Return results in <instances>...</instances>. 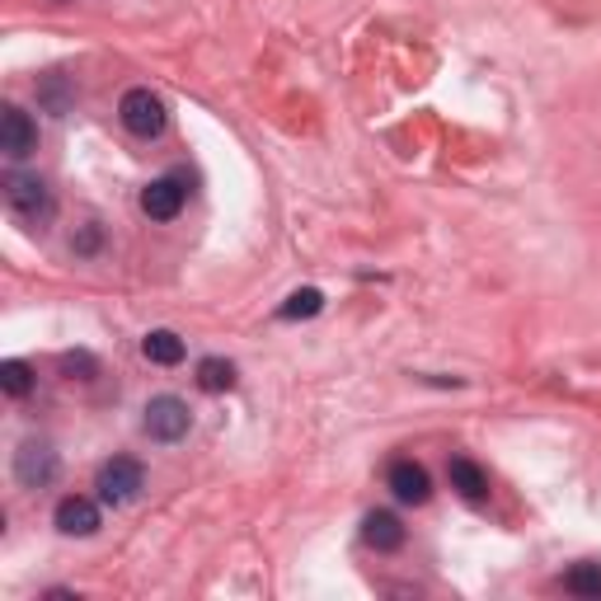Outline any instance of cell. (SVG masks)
Masks as SVG:
<instances>
[{
	"mask_svg": "<svg viewBox=\"0 0 601 601\" xmlns=\"http://www.w3.org/2000/svg\"><path fill=\"white\" fill-rule=\"evenodd\" d=\"M61 372H67V376L81 372V381H90V376H94V357L90 353H67V357H61Z\"/></svg>",
	"mask_w": 601,
	"mask_h": 601,
	"instance_id": "obj_18",
	"label": "cell"
},
{
	"mask_svg": "<svg viewBox=\"0 0 601 601\" xmlns=\"http://www.w3.org/2000/svg\"><path fill=\"white\" fill-rule=\"evenodd\" d=\"M188 428H193V414H188V404L179 394H155L146 404V437L179 441V437H188Z\"/></svg>",
	"mask_w": 601,
	"mask_h": 601,
	"instance_id": "obj_2",
	"label": "cell"
},
{
	"mask_svg": "<svg viewBox=\"0 0 601 601\" xmlns=\"http://www.w3.org/2000/svg\"><path fill=\"white\" fill-rule=\"evenodd\" d=\"M325 310V292H315V287H300V292H292L287 300H282V320H315V315Z\"/></svg>",
	"mask_w": 601,
	"mask_h": 601,
	"instance_id": "obj_14",
	"label": "cell"
},
{
	"mask_svg": "<svg viewBox=\"0 0 601 601\" xmlns=\"http://www.w3.org/2000/svg\"><path fill=\"white\" fill-rule=\"evenodd\" d=\"M57 531L61 535H94V531H99V508H94L90 498H81V494L61 498L57 503Z\"/></svg>",
	"mask_w": 601,
	"mask_h": 601,
	"instance_id": "obj_9",
	"label": "cell"
},
{
	"mask_svg": "<svg viewBox=\"0 0 601 601\" xmlns=\"http://www.w3.org/2000/svg\"><path fill=\"white\" fill-rule=\"evenodd\" d=\"M184 198H188L184 179H174V174H165V179L146 184V193H141V212H146L151 221H174V216L184 212Z\"/></svg>",
	"mask_w": 601,
	"mask_h": 601,
	"instance_id": "obj_7",
	"label": "cell"
},
{
	"mask_svg": "<svg viewBox=\"0 0 601 601\" xmlns=\"http://www.w3.org/2000/svg\"><path fill=\"white\" fill-rule=\"evenodd\" d=\"M141 353H146V362H155V367H179L184 339L174 334V329H151V334L141 339Z\"/></svg>",
	"mask_w": 601,
	"mask_h": 601,
	"instance_id": "obj_12",
	"label": "cell"
},
{
	"mask_svg": "<svg viewBox=\"0 0 601 601\" xmlns=\"http://www.w3.org/2000/svg\"><path fill=\"white\" fill-rule=\"evenodd\" d=\"M386 484H390V494L400 498V503H428L433 498V480H428V470H423L419 461H394L390 474H386Z\"/></svg>",
	"mask_w": 601,
	"mask_h": 601,
	"instance_id": "obj_8",
	"label": "cell"
},
{
	"mask_svg": "<svg viewBox=\"0 0 601 601\" xmlns=\"http://www.w3.org/2000/svg\"><path fill=\"white\" fill-rule=\"evenodd\" d=\"M118 118H122V128H128L132 137H146V141L165 132V104H161V94H151V90H128V94H122Z\"/></svg>",
	"mask_w": 601,
	"mask_h": 601,
	"instance_id": "obj_1",
	"label": "cell"
},
{
	"mask_svg": "<svg viewBox=\"0 0 601 601\" xmlns=\"http://www.w3.org/2000/svg\"><path fill=\"white\" fill-rule=\"evenodd\" d=\"M198 386L212 390V394L231 390V386H235V362H226V357H202V362H198Z\"/></svg>",
	"mask_w": 601,
	"mask_h": 601,
	"instance_id": "obj_13",
	"label": "cell"
},
{
	"mask_svg": "<svg viewBox=\"0 0 601 601\" xmlns=\"http://www.w3.org/2000/svg\"><path fill=\"white\" fill-rule=\"evenodd\" d=\"M141 484H146V470H141V461H132V456H114V461L99 470V498L114 503V508L132 503L141 494Z\"/></svg>",
	"mask_w": 601,
	"mask_h": 601,
	"instance_id": "obj_3",
	"label": "cell"
},
{
	"mask_svg": "<svg viewBox=\"0 0 601 601\" xmlns=\"http://www.w3.org/2000/svg\"><path fill=\"white\" fill-rule=\"evenodd\" d=\"M5 198L10 208L28 216V221H47L52 216V193H47V184L38 179V174H10L5 179Z\"/></svg>",
	"mask_w": 601,
	"mask_h": 601,
	"instance_id": "obj_4",
	"label": "cell"
},
{
	"mask_svg": "<svg viewBox=\"0 0 601 601\" xmlns=\"http://www.w3.org/2000/svg\"><path fill=\"white\" fill-rule=\"evenodd\" d=\"M447 480H451V488L461 494L466 503H484L488 498V474L470 461V456H456V461L447 466Z\"/></svg>",
	"mask_w": 601,
	"mask_h": 601,
	"instance_id": "obj_10",
	"label": "cell"
},
{
	"mask_svg": "<svg viewBox=\"0 0 601 601\" xmlns=\"http://www.w3.org/2000/svg\"><path fill=\"white\" fill-rule=\"evenodd\" d=\"M43 104L52 108V114H67V104H71V90H67V81H61V75H52V81L43 85Z\"/></svg>",
	"mask_w": 601,
	"mask_h": 601,
	"instance_id": "obj_17",
	"label": "cell"
},
{
	"mask_svg": "<svg viewBox=\"0 0 601 601\" xmlns=\"http://www.w3.org/2000/svg\"><path fill=\"white\" fill-rule=\"evenodd\" d=\"M564 588L574 597H601V564H574L564 578Z\"/></svg>",
	"mask_w": 601,
	"mask_h": 601,
	"instance_id": "obj_15",
	"label": "cell"
},
{
	"mask_svg": "<svg viewBox=\"0 0 601 601\" xmlns=\"http://www.w3.org/2000/svg\"><path fill=\"white\" fill-rule=\"evenodd\" d=\"M0 151H5L10 161H24L28 151H38L34 118H28L24 108H14V104H5V114H0Z\"/></svg>",
	"mask_w": 601,
	"mask_h": 601,
	"instance_id": "obj_6",
	"label": "cell"
},
{
	"mask_svg": "<svg viewBox=\"0 0 601 601\" xmlns=\"http://www.w3.org/2000/svg\"><path fill=\"white\" fill-rule=\"evenodd\" d=\"M362 541H367L372 550H381V555H390V550L404 545V527L394 512H367V521H362Z\"/></svg>",
	"mask_w": 601,
	"mask_h": 601,
	"instance_id": "obj_11",
	"label": "cell"
},
{
	"mask_svg": "<svg viewBox=\"0 0 601 601\" xmlns=\"http://www.w3.org/2000/svg\"><path fill=\"white\" fill-rule=\"evenodd\" d=\"M52 474H57V451L47 447V441H24V447L14 451V480L24 488L52 484Z\"/></svg>",
	"mask_w": 601,
	"mask_h": 601,
	"instance_id": "obj_5",
	"label": "cell"
},
{
	"mask_svg": "<svg viewBox=\"0 0 601 601\" xmlns=\"http://www.w3.org/2000/svg\"><path fill=\"white\" fill-rule=\"evenodd\" d=\"M0 390H5L10 400H24V394L34 390V372H28L24 362H0Z\"/></svg>",
	"mask_w": 601,
	"mask_h": 601,
	"instance_id": "obj_16",
	"label": "cell"
}]
</instances>
